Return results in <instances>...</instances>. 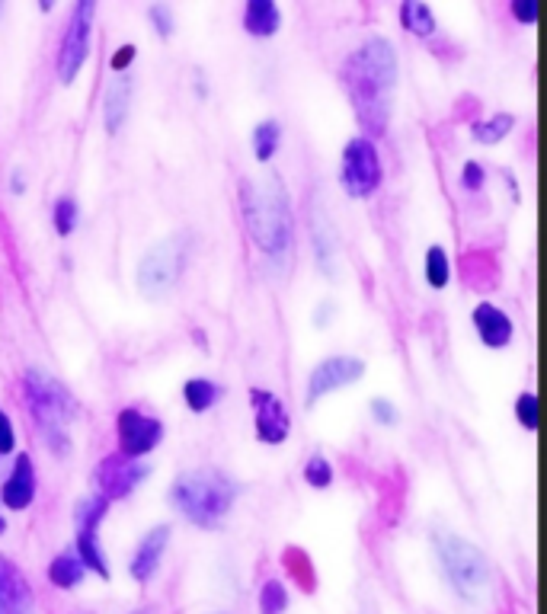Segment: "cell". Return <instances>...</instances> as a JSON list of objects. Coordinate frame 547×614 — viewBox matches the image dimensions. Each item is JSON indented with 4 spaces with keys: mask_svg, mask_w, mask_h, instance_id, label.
Returning <instances> with one entry per match:
<instances>
[{
    "mask_svg": "<svg viewBox=\"0 0 547 614\" xmlns=\"http://www.w3.org/2000/svg\"><path fill=\"white\" fill-rule=\"evenodd\" d=\"M93 16H96V4H90V0H77L68 13V26H64V36L58 45V64H55L58 80L64 87H74V80L90 61Z\"/></svg>",
    "mask_w": 547,
    "mask_h": 614,
    "instance_id": "8",
    "label": "cell"
},
{
    "mask_svg": "<svg viewBox=\"0 0 547 614\" xmlns=\"http://www.w3.org/2000/svg\"><path fill=\"white\" fill-rule=\"evenodd\" d=\"M240 493H244V487L228 471H221L215 464H205L176 474L167 499L173 512L183 515L189 525H196L202 531H215L228 522Z\"/></svg>",
    "mask_w": 547,
    "mask_h": 614,
    "instance_id": "4",
    "label": "cell"
},
{
    "mask_svg": "<svg viewBox=\"0 0 547 614\" xmlns=\"http://www.w3.org/2000/svg\"><path fill=\"white\" fill-rule=\"evenodd\" d=\"M471 323H474V333L480 336V343L487 349H506L512 343V336H516V323H512V317L493 301H480L471 311Z\"/></svg>",
    "mask_w": 547,
    "mask_h": 614,
    "instance_id": "16",
    "label": "cell"
},
{
    "mask_svg": "<svg viewBox=\"0 0 547 614\" xmlns=\"http://www.w3.org/2000/svg\"><path fill=\"white\" fill-rule=\"evenodd\" d=\"M151 477V464L144 458H125V455H106L93 471V483H96V493L106 496L109 503L116 499L132 496L144 480Z\"/></svg>",
    "mask_w": 547,
    "mask_h": 614,
    "instance_id": "9",
    "label": "cell"
},
{
    "mask_svg": "<svg viewBox=\"0 0 547 614\" xmlns=\"http://www.w3.org/2000/svg\"><path fill=\"white\" fill-rule=\"evenodd\" d=\"M39 493V477H36V464L26 455V451H16V458L10 464V474L0 483V506L7 512H26L36 503Z\"/></svg>",
    "mask_w": 547,
    "mask_h": 614,
    "instance_id": "13",
    "label": "cell"
},
{
    "mask_svg": "<svg viewBox=\"0 0 547 614\" xmlns=\"http://www.w3.org/2000/svg\"><path fill=\"white\" fill-rule=\"evenodd\" d=\"M116 435H119V455L148 458L151 451L164 442L167 426H164V419L148 416L138 407H125L116 416Z\"/></svg>",
    "mask_w": 547,
    "mask_h": 614,
    "instance_id": "11",
    "label": "cell"
},
{
    "mask_svg": "<svg viewBox=\"0 0 547 614\" xmlns=\"http://www.w3.org/2000/svg\"><path fill=\"white\" fill-rule=\"evenodd\" d=\"M74 554H77L80 563H84V570L93 573L96 579H103V583H106V579L112 576L106 551L100 544V531H74Z\"/></svg>",
    "mask_w": 547,
    "mask_h": 614,
    "instance_id": "20",
    "label": "cell"
},
{
    "mask_svg": "<svg viewBox=\"0 0 547 614\" xmlns=\"http://www.w3.org/2000/svg\"><path fill=\"white\" fill-rule=\"evenodd\" d=\"M400 26L413 36L420 39H432L439 32V23H436V13H432L429 4H416V0H404L400 4Z\"/></svg>",
    "mask_w": 547,
    "mask_h": 614,
    "instance_id": "24",
    "label": "cell"
},
{
    "mask_svg": "<svg viewBox=\"0 0 547 614\" xmlns=\"http://www.w3.org/2000/svg\"><path fill=\"white\" fill-rule=\"evenodd\" d=\"M138 58V48L132 42H125L122 48H116V55L109 58V68L112 74H128V68H132V61Z\"/></svg>",
    "mask_w": 547,
    "mask_h": 614,
    "instance_id": "37",
    "label": "cell"
},
{
    "mask_svg": "<svg viewBox=\"0 0 547 614\" xmlns=\"http://www.w3.org/2000/svg\"><path fill=\"white\" fill-rule=\"evenodd\" d=\"M461 189L464 192H480L487 183V170L484 164H477V160H464V167H461Z\"/></svg>",
    "mask_w": 547,
    "mask_h": 614,
    "instance_id": "34",
    "label": "cell"
},
{
    "mask_svg": "<svg viewBox=\"0 0 547 614\" xmlns=\"http://www.w3.org/2000/svg\"><path fill=\"white\" fill-rule=\"evenodd\" d=\"M384 183V164L378 154V144L365 135H356L346 141L340 157V186L349 199L365 202L375 199Z\"/></svg>",
    "mask_w": 547,
    "mask_h": 614,
    "instance_id": "7",
    "label": "cell"
},
{
    "mask_svg": "<svg viewBox=\"0 0 547 614\" xmlns=\"http://www.w3.org/2000/svg\"><path fill=\"white\" fill-rule=\"evenodd\" d=\"M333 314H336V311H333V304H330V301H324V304L317 307V314H314V323H317V327H327V323L333 320Z\"/></svg>",
    "mask_w": 547,
    "mask_h": 614,
    "instance_id": "38",
    "label": "cell"
},
{
    "mask_svg": "<svg viewBox=\"0 0 547 614\" xmlns=\"http://www.w3.org/2000/svg\"><path fill=\"white\" fill-rule=\"evenodd\" d=\"M148 20L154 26V32L160 39H170L173 36V29H176V20H173V10L167 4H151L148 7Z\"/></svg>",
    "mask_w": 547,
    "mask_h": 614,
    "instance_id": "33",
    "label": "cell"
},
{
    "mask_svg": "<svg viewBox=\"0 0 547 614\" xmlns=\"http://www.w3.org/2000/svg\"><path fill=\"white\" fill-rule=\"evenodd\" d=\"M432 547H436L442 576L448 579V586L455 589L461 602H480L493 586V570L487 554L477 544L464 541L455 531H436L432 535Z\"/></svg>",
    "mask_w": 547,
    "mask_h": 614,
    "instance_id": "5",
    "label": "cell"
},
{
    "mask_svg": "<svg viewBox=\"0 0 547 614\" xmlns=\"http://www.w3.org/2000/svg\"><path fill=\"white\" fill-rule=\"evenodd\" d=\"M0 614H36V592L7 554H0Z\"/></svg>",
    "mask_w": 547,
    "mask_h": 614,
    "instance_id": "15",
    "label": "cell"
},
{
    "mask_svg": "<svg viewBox=\"0 0 547 614\" xmlns=\"http://www.w3.org/2000/svg\"><path fill=\"white\" fill-rule=\"evenodd\" d=\"M189 266V237L186 234H170L157 240L135 269V288L144 301H164L176 292V285L183 282V272Z\"/></svg>",
    "mask_w": 547,
    "mask_h": 614,
    "instance_id": "6",
    "label": "cell"
},
{
    "mask_svg": "<svg viewBox=\"0 0 547 614\" xmlns=\"http://www.w3.org/2000/svg\"><path fill=\"white\" fill-rule=\"evenodd\" d=\"M343 87L356 109L365 138H378L388 132L391 122V96L397 87V48L384 36H368L356 52L343 61Z\"/></svg>",
    "mask_w": 547,
    "mask_h": 614,
    "instance_id": "1",
    "label": "cell"
},
{
    "mask_svg": "<svg viewBox=\"0 0 547 614\" xmlns=\"http://www.w3.org/2000/svg\"><path fill=\"white\" fill-rule=\"evenodd\" d=\"M362 378H365V362L359 359V355H327V359H320L311 368L304 403L314 407L317 400H324L336 391H346V387H352Z\"/></svg>",
    "mask_w": 547,
    "mask_h": 614,
    "instance_id": "10",
    "label": "cell"
},
{
    "mask_svg": "<svg viewBox=\"0 0 547 614\" xmlns=\"http://www.w3.org/2000/svg\"><path fill=\"white\" fill-rule=\"evenodd\" d=\"M311 240H314V263L317 269L324 272L327 279H336V231H333V224L327 221V215L320 212V208L314 205V212H311Z\"/></svg>",
    "mask_w": 547,
    "mask_h": 614,
    "instance_id": "18",
    "label": "cell"
},
{
    "mask_svg": "<svg viewBox=\"0 0 547 614\" xmlns=\"http://www.w3.org/2000/svg\"><path fill=\"white\" fill-rule=\"evenodd\" d=\"M10 189H13V196H23L26 192V176L20 167H13V173H10Z\"/></svg>",
    "mask_w": 547,
    "mask_h": 614,
    "instance_id": "39",
    "label": "cell"
},
{
    "mask_svg": "<svg viewBox=\"0 0 547 614\" xmlns=\"http://www.w3.org/2000/svg\"><path fill=\"white\" fill-rule=\"evenodd\" d=\"M240 26L253 39H272L282 29V10L272 0H250L240 16Z\"/></svg>",
    "mask_w": 547,
    "mask_h": 614,
    "instance_id": "19",
    "label": "cell"
},
{
    "mask_svg": "<svg viewBox=\"0 0 547 614\" xmlns=\"http://www.w3.org/2000/svg\"><path fill=\"white\" fill-rule=\"evenodd\" d=\"M0 13H4V4H0Z\"/></svg>",
    "mask_w": 547,
    "mask_h": 614,
    "instance_id": "41",
    "label": "cell"
},
{
    "mask_svg": "<svg viewBox=\"0 0 547 614\" xmlns=\"http://www.w3.org/2000/svg\"><path fill=\"white\" fill-rule=\"evenodd\" d=\"M304 483H308L311 490H330L333 487V464L324 458V455H311L304 461V471H301Z\"/></svg>",
    "mask_w": 547,
    "mask_h": 614,
    "instance_id": "30",
    "label": "cell"
},
{
    "mask_svg": "<svg viewBox=\"0 0 547 614\" xmlns=\"http://www.w3.org/2000/svg\"><path fill=\"white\" fill-rule=\"evenodd\" d=\"M10 451H16V429H13L10 413L0 407V458H7Z\"/></svg>",
    "mask_w": 547,
    "mask_h": 614,
    "instance_id": "36",
    "label": "cell"
},
{
    "mask_svg": "<svg viewBox=\"0 0 547 614\" xmlns=\"http://www.w3.org/2000/svg\"><path fill=\"white\" fill-rule=\"evenodd\" d=\"M512 128H516V116L512 112H496V116L484 119V122H471V138L477 144H500L512 135Z\"/></svg>",
    "mask_w": 547,
    "mask_h": 614,
    "instance_id": "27",
    "label": "cell"
},
{
    "mask_svg": "<svg viewBox=\"0 0 547 614\" xmlns=\"http://www.w3.org/2000/svg\"><path fill=\"white\" fill-rule=\"evenodd\" d=\"M106 512H109L106 496H100V493L80 496L77 506H74V531H100Z\"/></svg>",
    "mask_w": 547,
    "mask_h": 614,
    "instance_id": "26",
    "label": "cell"
},
{
    "mask_svg": "<svg viewBox=\"0 0 547 614\" xmlns=\"http://www.w3.org/2000/svg\"><path fill=\"white\" fill-rule=\"evenodd\" d=\"M282 144V125L279 119H260L253 125L250 132V148H253V157L260 160V164H269L272 157H276Z\"/></svg>",
    "mask_w": 547,
    "mask_h": 614,
    "instance_id": "25",
    "label": "cell"
},
{
    "mask_svg": "<svg viewBox=\"0 0 547 614\" xmlns=\"http://www.w3.org/2000/svg\"><path fill=\"white\" fill-rule=\"evenodd\" d=\"M250 407H253V432L256 442L263 445H285L292 435V413L285 410L279 394L266 391V387H250Z\"/></svg>",
    "mask_w": 547,
    "mask_h": 614,
    "instance_id": "12",
    "label": "cell"
},
{
    "mask_svg": "<svg viewBox=\"0 0 547 614\" xmlns=\"http://www.w3.org/2000/svg\"><path fill=\"white\" fill-rule=\"evenodd\" d=\"M170 535H173V525L160 522L138 541L132 560H128V576H132L138 586H148L151 579L157 576L160 563H164V554H167Z\"/></svg>",
    "mask_w": 547,
    "mask_h": 614,
    "instance_id": "14",
    "label": "cell"
},
{
    "mask_svg": "<svg viewBox=\"0 0 547 614\" xmlns=\"http://www.w3.org/2000/svg\"><path fill=\"white\" fill-rule=\"evenodd\" d=\"M423 276L432 292H445L452 285V253L442 244H429L426 260H423Z\"/></svg>",
    "mask_w": 547,
    "mask_h": 614,
    "instance_id": "23",
    "label": "cell"
},
{
    "mask_svg": "<svg viewBox=\"0 0 547 614\" xmlns=\"http://www.w3.org/2000/svg\"><path fill=\"white\" fill-rule=\"evenodd\" d=\"M516 419L525 432H535L538 429V397L535 391H522L516 397Z\"/></svg>",
    "mask_w": 547,
    "mask_h": 614,
    "instance_id": "31",
    "label": "cell"
},
{
    "mask_svg": "<svg viewBox=\"0 0 547 614\" xmlns=\"http://www.w3.org/2000/svg\"><path fill=\"white\" fill-rule=\"evenodd\" d=\"M224 397V387L218 381H208V378H189L183 384V403L189 407V413H208L215 407V403Z\"/></svg>",
    "mask_w": 547,
    "mask_h": 614,
    "instance_id": "22",
    "label": "cell"
},
{
    "mask_svg": "<svg viewBox=\"0 0 547 614\" xmlns=\"http://www.w3.org/2000/svg\"><path fill=\"white\" fill-rule=\"evenodd\" d=\"M132 96H135V77L132 74H116L106 84L103 125H106L109 135H119L122 125L128 122V112H132Z\"/></svg>",
    "mask_w": 547,
    "mask_h": 614,
    "instance_id": "17",
    "label": "cell"
},
{
    "mask_svg": "<svg viewBox=\"0 0 547 614\" xmlns=\"http://www.w3.org/2000/svg\"><path fill=\"white\" fill-rule=\"evenodd\" d=\"M20 394L32 426L39 429L42 445L55 458H71V423L80 416V403L71 394V387L42 365H29L20 378Z\"/></svg>",
    "mask_w": 547,
    "mask_h": 614,
    "instance_id": "3",
    "label": "cell"
},
{
    "mask_svg": "<svg viewBox=\"0 0 547 614\" xmlns=\"http://www.w3.org/2000/svg\"><path fill=\"white\" fill-rule=\"evenodd\" d=\"M80 221V205L74 196H58L52 205V228L58 237H71Z\"/></svg>",
    "mask_w": 547,
    "mask_h": 614,
    "instance_id": "28",
    "label": "cell"
},
{
    "mask_svg": "<svg viewBox=\"0 0 547 614\" xmlns=\"http://www.w3.org/2000/svg\"><path fill=\"white\" fill-rule=\"evenodd\" d=\"M45 576H48V583H52L55 589H61V592H74V589H80V583H84L87 570H84V563L77 560L74 547H71V551H61V554L52 557V563H48Z\"/></svg>",
    "mask_w": 547,
    "mask_h": 614,
    "instance_id": "21",
    "label": "cell"
},
{
    "mask_svg": "<svg viewBox=\"0 0 547 614\" xmlns=\"http://www.w3.org/2000/svg\"><path fill=\"white\" fill-rule=\"evenodd\" d=\"M240 208L253 247L266 256V263L288 266V256L295 250V215L282 176L269 173L263 180L240 183Z\"/></svg>",
    "mask_w": 547,
    "mask_h": 614,
    "instance_id": "2",
    "label": "cell"
},
{
    "mask_svg": "<svg viewBox=\"0 0 547 614\" xmlns=\"http://www.w3.org/2000/svg\"><path fill=\"white\" fill-rule=\"evenodd\" d=\"M509 13L519 26H535L538 23V4H535V0H512Z\"/></svg>",
    "mask_w": 547,
    "mask_h": 614,
    "instance_id": "35",
    "label": "cell"
},
{
    "mask_svg": "<svg viewBox=\"0 0 547 614\" xmlns=\"http://www.w3.org/2000/svg\"><path fill=\"white\" fill-rule=\"evenodd\" d=\"M368 413H372V419L378 426L384 429H394L400 423V410H397V403L388 400V397H375L372 403H368Z\"/></svg>",
    "mask_w": 547,
    "mask_h": 614,
    "instance_id": "32",
    "label": "cell"
},
{
    "mask_svg": "<svg viewBox=\"0 0 547 614\" xmlns=\"http://www.w3.org/2000/svg\"><path fill=\"white\" fill-rule=\"evenodd\" d=\"M292 595H288L282 579H266L260 586V614H288Z\"/></svg>",
    "mask_w": 547,
    "mask_h": 614,
    "instance_id": "29",
    "label": "cell"
},
{
    "mask_svg": "<svg viewBox=\"0 0 547 614\" xmlns=\"http://www.w3.org/2000/svg\"><path fill=\"white\" fill-rule=\"evenodd\" d=\"M7 535V515H0V538Z\"/></svg>",
    "mask_w": 547,
    "mask_h": 614,
    "instance_id": "40",
    "label": "cell"
}]
</instances>
